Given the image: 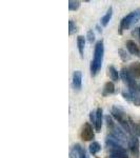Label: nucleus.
Masks as SVG:
<instances>
[{
  "label": "nucleus",
  "mask_w": 140,
  "mask_h": 158,
  "mask_svg": "<svg viewBox=\"0 0 140 158\" xmlns=\"http://www.w3.org/2000/svg\"><path fill=\"white\" fill-rule=\"evenodd\" d=\"M103 54H104V44L103 40H99L95 45L94 50V59L91 61V74L92 76H96L99 73L102 65L103 60Z\"/></svg>",
  "instance_id": "nucleus-1"
},
{
  "label": "nucleus",
  "mask_w": 140,
  "mask_h": 158,
  "mask_svg": "<svg viewBox=\"0 0 140 158\" xmlns=\"http://www.w3.org/2000/svg\"><path fill=\"white\" fill-rule=\"evenodd\" d=\"M140 19V10H136L134 12H131L126 16H124L120 21L119 27V34H122L124 30H128L132 24L137 22Z\"/></svg>",
  "instance_id": "nucleus-2"
},
{
  "label": "nucleus",
  "mask_w": 140,
  "mask_h": 158,
  "mask_svg": "<svg viewBox=\"0 0 140 158\" xmlns=\"http://www.w3.org/2000/svg\"><path fill=\"white\" fill-rule=\"evenodd\" d=\"M112 115H113L114 118H115L116 120L118 121L119 123H120L124 129L128 130V132L131 131L128 116H126V114L124 113V112L122 111L120 108H118V106H114L113 108H112Z\"/></svg>",
  "instance_id": "nucleus-3"
},
{
  "label": "nucleus",
  "mask_w": 140,
  "mask_h": 158,
  "mask_svg": "<svg viewBox=\"0 0 140 158\" xmlns=\"http://www.w3.org/2000/svg\"><path fill=\"white\" fill-rule=\"evenodd\" d=\"M80 136H81V139L84 140V141H91V140H93L94 137H95V134H94V131H93V127H92L90 123H88V122L84 123Z\"/></svg>",
  "instance_id": "nucleus-4"
},
{
  "label": "nucleus",
  "mask_w": 140,
  "mask_h": 158,
  "mask_svg": "<svg viewBox=\"0 0 140 158\" xmlns=\"http://www.w3.org/2000/svg\"><path fill=\"white\" fill-rule=\"evenodd\" d=\"M121 77L124 80V82H126V85H129V88L131 89V91L134 92L135 89H136V82H135V80H134L135 78L131 75V74H130L129 70L122 69V71H121Z\"/></svg>",
  "instance_id": "nucleus-5"
},
{
  "label": "nucleus",
  "mask_w": 140,
  "mask_h": 158,
  "mask_svg": "<svg viewBox=\"0 0 140 158\" xmlns=\"http://www.w3.org/2000/svg\"><path fill=\"white\" fill-rule=\"evenodd\" d=\"M129 148L131 150V153L133 154L134 157L136 158H139V155H140V151H139V140L137 137L135 136H132L131 138L129 140Z\"/></svg>",
  "instance_id": "nucleus-6"
},
{
  "label": "nucleus",
  "mask_w": 140,
  "mask_h": 158,
  "mask_svg": "<svg viewBox=\"0 0 140 158\" xmlns=\"http://www.w3.org/2000/svg\"><path fill=\"white\" fill-rule=\"evenodd\" d=\"M73 86L75 90L79 91L82 86V73L81 71H75L73 74Z\"/></svg>",
  "instance_id": "nucleus-7"
},
{
  "label": "nucleus",
  "mask_w": 140,
  "mask_h": 158,
  "mask_svg": "<svg viewBox=\"0 0 140 158\" xmlns=\"http://www.w3.org/2000/svg\"><path fill=\"white\" fill-rule=\"evenodd\" d=\"M126 49H128L130 54L140 57V49L133 40H128V41H126Z\"/></svg>",
  "instance_id": "nucleus-8"
},
{
  "label": "nucleus",
  "mask_w": 140,
  "mask_h": 158,
  "mask_svg": "<svg viewBox=\"0 0 140 158\" xmlns=\"http://www.w3.org/2000/svg\"><path fill=\"white\" fill-rule=\"evenodd\" d=\"M102 109L98 108L96 110V120H95V130L96 132L101 131V127H102Z\"/></svg>",
  "instance_id": "nucleus-9"
},
{
  "label": "nucleus",
  "mask_w": 140,
  "mask_h": 158,
  "mask_svg": "<svg viewBox=\"0 0 140 158\" xmlns=\"http://www.w3.org/2000/svg\"><path fill=\"white\" fill-rule=\"evenodd\" d=\"M128 70L134 78H140V62H133Z\"/></svg>",
  "instance_id": "nucleus-10"
},
{
  "label": "nucleus",
  "mask_w": 140,
  "mask_h": 158,
  "mask_svg": "<svg viewBox=\"0 0 140 158\" xmlns=\"http://www.w3.org/2000/svg\"><path fill=\"white\" fill-rule=\"evenodd\" d=\"M77 45H78V51H79L80 57L83 58V54H84V47H85V38L83 36H79L77 37Z\"/></svg>",
  "instance_id": "nucleus-11"
},
{
  "label": "nucleus",
  "mask_w": 140,
  "mask_h": 158,
  "mask_svg": "<svg viewBox=\"0 0 140 158\" xmlns=\"http://www.w3.org/2000/svg\"><path fill=\"white\" fill-rule=\"evenodd\" d=\"M112 15H113V9H112V6H110L108 9V11H106L105 15L100 20V23L102 27H106L109 24V22H110V20L112 18Z\"/></svg>",
  "instance_id": "nucleus-12"
},
{
  "label": "nucleus",
  "mask_w": 140,
  "mask_h": 158,
  "mask_svg": "<svg viewBox=\"0 0 140 158\" xmlns=\"http://www.w3.org/2000/svg\"><path fill=\"white\" fill-rule=\"evenodd\" d=\"M115 92V85L112 81H108V82L104 85L103 91H102V95L103 96H108L110 94H113Z\"/></svg>",
  "instance_id": "nucleus-13"
},
{
  "label": "nucleus",
  "mask_w": 140,
  "mask_h": 158,
  "mask_svg": "<svg viewBox=\"0 0 140 158\" xmlns=\"http://www.w3.org/2000/svg\"><path fill=\"white\" fill-rule=\"evenodd\" d=\"M108 72H109V75H110V78L113 81L119 80V72L113 67V65H110V67L108 68Z\"/></svg>",
  "instance_id": "nucleus-14"
},
{
  "label": "nucleus",
  "mask_w": 140,
  "mask_h": 158,
  "mask_svg": "<svg viewBox=\"0 0 140 158\" xmlns=\"http://www.w3.org/2000/svg\"><path fill=\"white\" fill-rule=\"evenodd\" d=\"M89 149H90V153L92 155H96L98 152H100V150H101V146H100V143L97 141H93V142H91V144H90V147H89Z\"/></svg>",
  "instance_id": "nucleus-15"
},
{
  "label": "nucleus",
  "mask_w": 140,
  "mask_h": 158,
  "mask_svg": "<svg viewBox=\"0 0 140 158\" xmlns=\"http://www.w3.org/2000/svg\"><path fill=\"white\" fill-rule=\"evenodd\" d=\"M80 144H75L72 150L70 152V158H78L79 156V149H80Z\"/></svg>",
  "instance_id": "nucleus-16"
},
{
  "label": "nucleus",
  "mask_w": 140,
  "mask_h": 158,
  "mask_svg": "<svg viewBox=\"0 0 140 158\" xmlns=\"http://www.w3.org/2000/svg\"><path fill=\"white\" fill-rule=\"evenodd\" d=\"M79 7H80L79 1H73V0L68 1V10H70V11H77Z\"/></svg>",
  "instance_id": "nucleus-17"
},
{
  "label": "nucleus",
  "mask_w": 140,
  "mask_h": 158,
  "mask_svg": "<svg viewBox=\"0 0 140 158\" xmlns=\"http://www.w3.org/2000/svg\"><path fill=\"white\" fill-rule=\"evenodd\" d=\"M76 29H77V27H76L75 22L73 21L72 19L68 21V34L70 35H73L74 33L76 32Z\"/></svg>",
  "instance_id": "nucleus-18"
},
{
  "label": "nucleus",
  "mask_w": 140,
  "mask_h": 158,
  "mask_svg": "<svg viewBox=\"0 0 140 158\" xmlns=\"http://www.w3.org/2000/svg\"><path fill=\"white\" fill-rule=\"evenodd\" d=\"M118 53H119V55H120L121 59L123 60V61H126V60L130 59V55L128 54V53H126V51H124V50H122V49H119Z\"/></svg>",
  "instance_id": "nucleus-19"
},
{
  "label": "nucleus",
  "mask_w": 140,
  "mask_h": 158,
  "mask_svg": "<svg viewBox=\"0 0 140 158\" xmlns=\"http://www.w3.org/2000/svg\"><path fill=\"white\" fill-rule=\"evenodd\" d=\"M86 38H88L89 42H91V43L94 42V40H95V33H94L93 30L88 31V34H86Z\"/></svg>",
  "instance_id": "nucleus-20"
},
{
  "label": "nucleus",
  "mask_w": 140,
  "mask_h": 158,
  "mask_svg": "<svg viewBox=\"0 0 140 158\" xmlns=\"http://www.w3.org/2000/svg\"><path fill=\"white\" fill-rule=\"evenodd\" d=\"M79 158H89L88 155H86L85 150L83 149L82 147H80V149H79Z\"/></svg>",
  "instance_id": "nucleus-21"
},
{
  "label": "nucleus",
  "mask_w": 140,
  "mask_h": 158,
  "mask_svg": "<svg viewBox=\"0 0 140 158\" xmlns=\"http://www.w3.org/2000/svg\"><path fill=\"white\" fill-rule=\"evenodd\" d=\"M90 119H91V121L93 122L94 124H95V120H96V111H95V112L92 111L91 113H90Z\"/></svg>",
  "instance_id": "nucleus-22"
},
{
  "label": "nucleus",
  "mask_w": 140,
  "mask_h": 158,
  "mask_svg": "<svg viewBox=\"0 0 140 158\" xmlns=\"http://www.w3.org/2000/svg\"><path fill=\"white\" fill-rule=\"evenodd\" d=\"M137 30V33H138V37L140 38V27H138V29H136Z\"/></svg>",
  "instance_id": "nucleus-23"
}]
</instances>
